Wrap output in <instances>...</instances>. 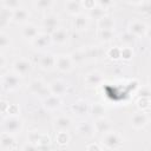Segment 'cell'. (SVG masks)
Instances as JSON below:
<instances>
[{
	"label": "cell",
	"instance_id": "6da1fadb",
	"mask_svg": "<svg viewBox=\"0 0 151 151\" xmlns=\"http://www.w3.org/2000/svg\"><path fill=\"white\" fill-rule=\"evenodd\" d=\"M22 126H24L22 119L19 118L18 116H8L2 122V130L11 134L20 133L22 130Z\"/></svg>",
	"mask_w": 151,
	"mask_h": 151
},
{
	"label": "cell",
	"instance_id": "7a4b0ae2",
	"mask_svg": "<svg viewBox=\"0 0 151 151\" xmlns=\"http://www.w3.org/2000/svg\"><path fill=\"white\" fill-rule=\"evenodd\" d=\"M27 90H28L31 93H33V94L40 97L41 99H45V98H47L50 94H52L51 88H50V85L47 86L41 79H33V80L29 83Z\"/></svg>",
	"mask_w": 151,
	"mask_h": 151
},
{
	"label": "cell",
	"instance_id": "3957f363",
	"mask_svg": "<svg viewBox=\"0 0 151 151\" xmlns=\"http://www.w3.org/2000/svg\"><path fill=\"white\" fill-rule=\"evenodd\" d=\"M123 137L120 136V133H118L117 131H109L106 133L103 134L101 138V143L106 149H119L123 145Z\"/></svg>",
	"mask_w": 151,
	"mask_h": 151
},
{
	"label": "cell",
	"instance_id": "277c9868",
	"mask_svg": "<svg viewBox=\"0 0 151 151\" xmlns=\"http://www.w3.org/2000/svg\"><path fill=\"white\" fill-rule=\"evenodd\" d=\"M1 84H2V88L5 91H9L11 92V91L18 90L21 86V80H20V77L17 73L8 72V73L2 76Z\"/></svg>",
	"mask_w": 151,
	"mask_h": 151
},
{
	"label": "cell",
	"instance_id": "5b68a950",
	"mask_svg": "<svg viewBox=\"0 0 151 151\" xmlns=\"http://www.w3.org/2000/svg\"><path fill=\"white\" fill-rule=\"evenodd\" d=\"M74 64L70 57V54H59L55 55V67L59 72L63 73H67L70 71H72Z\"/></svg>",
	"mask_w": 151,
	"mask_h": 151
},
{
	"label": "cell",
	"instance_id": "8992f818",
	"mask_svg": "<svg viewBox=\"0 0 151 151\" xmlns=\"http://www.w3.org/2000/svg\"><path fill=\"white\" fill-rule=\"evenodd\" d=\"M31 67H32L31 63L26 58H18L12 65L13 72L17 73L19 77H25L26 74H28L31 71Z\"/></svg>",
	"mask_w": 151,
	"mask_h": 151
},
{
	"label": "cell",
	"instance_id": "52a82bcc",
	"mask_svg": "<svg viewBox=\"0 0 151 151\" xmlns=\"http://www.w3.org/2000/svg\"><path fill=\"white\" fill-rule=\"evenodd\" d=\"M58 25H59V17L54 13H48L47 15H45L41 22L44 32L50 33V34H52L58 28Z\"/></svg>",
	"mask_w": 151,
	"mask_h": 151
},
{
	"label": "cell",
	"instance_id": "ba28073f",
	"mask_svg": "<svg viewBox=\"0 0 151 151\" xmlns=\"http://www.w3.org/2000/svg\"><path fill=\"white\" fill-rule=\"evenodd\" d=\"M146 31H147L146 24L144 21H142V20L136 19V20L130 22L127 32H130L134 38H140V37H144L146 34Z\"/></svg>",
	"mask_w": 151,
	"mask_h": 151
},
{
	"label": "cell",
	"instance_id": "9c48e42d",
	"mask_svg": "<svg viewBox=\"0 0 151 151\" xmlns=\"http://www.w3.org/2000/svg\"><path fill=\"white\" fill-rule=\"evenodd\" d=\"M130 123H131V125H132L134 129H137V130L143 129V127L146 126L147 123H149V116H147L144 111H142V110H140V111H137V112H134V113L131 116Z\"/></svg>",
	"mask_w": 151,
	"mask_h": 151
},
{
	"label": "cell",
	"instance_id": "30bf717a",
	"mask_svg": "<svg viewBox=\"0 0 151 151\" xmlns=\"http://www.w3.org/2000/svg\"><path fill=\"white\" fill-rule=\"evenodd\" d=\"M15 134H11L8 132L2 131L1 138H0V147L2 151H9V150H15L17 149V143H15Z\"/></svg>",
	"mask_w": 151,
	"mask_h": 151
},
{
	"label": "cell",
	"instance_id": "8fae6325",
	"mask_svg": "<svg viewBox=\"0 0 151 151\" xmlns=\"http://www.w3.org/2000/svg\"><path fill=\"white\" fill-rule=\"evenodd\" d=\"M94 129H96V133H99V134H104L111 130H113V126H112V123L110 119H107L106 117H100V118H96L94 123Z\"/></svg>",
	"mask_w": 151,
	"mask_h": 151
},
{
	"label": "cell",
	"instance_id": "7c38bea8",
	"mask_svg": "<svg viewBox=\"0 0 151 151\" xmlns=\"http://www.w3.org/2000/svg\"><path fill=\"white\" fill-rule=\"evenodd\" d=\"M39 29H38V26H35L34 24H31V22H27L22 26L21 28V37L25 39V40H28V41H33L38 34H39Z\"/></svg>",
	"mask_w": 151,
	"mask_h": 151
},
{
	"label": "cell",
	"instance_id": "4fadbf2b",
	"mask_svg": "<svg viewBox=\"0 0 151 151\" xmlns=\"http://www.w3.org/2000/svg\"><path fill=\"white\" fill-rule=\"evenodd\" d=\"M103 80H104V77L99 71H91L90 73L86 74L84 79V84L87 87H97L103 83Z\"/></svg>",
	"mask_w": 151,
	"mask_h": 151
},
{
	"label": "cell",
	"instance_id": "5bb4252c",
	"mask_svg": "<svg viewBox=\"0 0 151 151\" xmlns=\"http://www.w3.org/2000/svg\"><path fill=\"white\" fill-rule=\"evenodd\" d=\"M88 24H90L88 15L83 14V13L76 15L74 19H73V21H72V26H73V28L77 32H84V31H86L87 27H88Z\"/></svg>",
	"mask_w": 151,
	"mask_h": 151
},
{
	"label": "cell",
	"instance_id": "9a60e30c",
	"mask_svg": "<svg viewBox=\"0 0 151 151\" xmlns=\"http://www.w3.org/2000/svg\"><path fill=\"white\" fill-rule=\"evenodd\" d=\"M31 14L27 9L20 7L15 11H13V17H12V22L17 24V25H25L27 24L28 19H29Z\"/></svg>",
	"mask_w": 151,
	"mask_h": 151
},
{
	"label": "cell",
	"instance_id": "2e32d148",
	"mask_svg": "<svg viewBox=\"0 0 151 151\" xmlns=\"http://www.w3.org/2000/svg\"><path fill=\"white\" fill-rule=\"evenodd\" d=\"M52 42V38H51V34L50 33H46V32H42V33H39L38 37L32 41V45L35 47V48H39V50H42V48H46L51 45Z\"/></svg>",
	"mask_w": 151,
	"mask_h": 151
},
{
	"label": "cell",
	"instance_id": "e0dca14e",
	"mask_svg": "<svg viewBox=\"0 0 151 151\" xmlns=\"http://www.w3.org/2000/svg\"><path fill=\"white\" fill-rule=\"evenodd\" d=\"M68 32L63 28V27H58L52 34H51V38H52V42L53 44H57V45H65L68 40Z\"/></svg>",
	"mask_w": 151,
	"mask_h": 151
},
{
	"label": "cell",
	"instance_id": "ac0fdd59",
	"mask_svg": "<svg viewBox=\"0 0 151 151\" xmlns=\"http://www.w3.org/2000/svg\"><path fill=\"white\" fill-rule=\"evenodd\" d=\"M53 126L57 131H67L72 126V119L68 116H58L53 122Z\"/></svg>",
	"mask_w": 151,
	"mask_h": 151
},
{
	"label": "cell",
	"instance_id": "d6986e66",
	"mask_svg": "<svg viewBox=\"0 0 151 151\" xmlns=\"http://www.w3.org/2000/svg\"><path fill=\"white\" fill-rule=\"evenodd\" d=\"M44 101V107L48 111H55L57 109H59L61 106V99L60 96H55V94H50L47 98L42 99Z\"/></svg>",
	"mask_w": 151,
	"mask_h": 151
},
{
	"label": "cell",
	"instance_id": "ffe728a7",
	"mask_svg": "<svg viewBox=\"0 0 151 151\" xmlns=\"http://www.w3.org/2000/svg\"><path fill=\"white\" fill-rule=\"evenodd\" d=\"M77 131L83 137H92L96 133V129L93 123L90 122H80L77 126Z\"/></svg>",
	"mask_w": 151,
	"mask_h": 151
},
{
	"label": "cell",
	"instance_id": "44dd1931",
	"mask_svg": "<svg viewBox=\"0 0 151 151\" xmlns=\"http://www.w3.org/2000/svg\"><path fill=\"white\" fill-rule=\"evenodd\" d=\"M39 67L42 71H50L55 67V55L53 54H44L39 59Z\"/></svg>",
	"mask_w": 151,
	"mask_h": 151
},
{
	"label": "cell",
	"instance_id": "7402d4cb",
	"mask_svg": "<svg viewBox=\"0 0 151 151\" xmlns=\"http://www.w3.org/2000/svg\"><path fill=\"white\" fill-rule=\"evenodd\" d=\"M70 57H71L74 66H80V65H83L87 60V55H86L85 48H78V50L73 51L70 54Z\"/></svg>",
	"mask_w": 151,
	"mask_h": 151
},
{
	"label": "cell",
	"instance_id": "603a6c76",
	"mask_svg": "<svg viewBox=\"0 0 151 151\" xmlns=\"http://www.w3.org/2000/svg\"><path fill=\"white\" fill-rule=\"evenodd\" d=\"M50 88H51L52 94L63 96L67 91V84L64 80H54L53 83L50 84Z\"/></svg>",
	"mask_w": 151,
	"mask_h": 151
},
{
	"label": "cell",
	"instance_id": "cb8c5ba5",
	"mask_svg": "<svg viewBox=\"0 0 151 151\" xmlns=\"http://www.w3.org/2000/svg\"><path fill=\"white\" fill-rule=\"evenodd\" d=\"M80 9H81V4L76 0H67L65 2V11L73 17L80 14Z\"/></svg>",
	"mask_w": 151,
	"mask_h": 151
},
{
	"label": "cell",
	"instance_id": "d4e9b609",
	"mask_svg": "<svg viewBox=\"0 0 151 151\" xmlns=\"http://www.w3.org/2000/svg\"><path fill=\"white\" fill-rule=\"evenodd\" d=\"M97 26L98 28H107V29H113L114 28V19L107 14L101 17L100 19L97 20Z\"/></svg>",
	"mask_w": 151,
	"mask_h": 151
},
{
	"label": "cell",
	"instance_id": "484cf974",
	"mask_svg": "<svg viewBox=\"0 0 151 151\" xmlns=\"http://www.w3.org/2000/svg\"><path fill=\"white\" fill-rule=\"evenodd\" d=\"M97 37L101 41L109 42V41H112L114 39V31L113 29H107V28H98Z\"/></svg>",
	"mask_w": 151,
	"mask_h": 151
},
{
	"label": "cell",
	"instance_id": "4316f807",
	"mask_svg": "<svg viewBox=\"0 0 151 151\" xmlns=\"http://www.w3.org/2000/svg\"><path fill=\"white\" fill-rule=\"evenodd\" d=\"M90 113L94 117V118H100V117H105L106 113V109L104 107L103 104L100 103H93L90 105Z\"/></svg>",
	"mask_w": 151,
	"mask_h": 151
},
{
	"label": "cell",
	"instance_id": "83f0119b",
	"mask_svg": "<svg viewBox=\"0 0 151 151\" xmlns=\"http://www.w3.org/2000/svg\"><path fill=\"white\" fill-rule=\"evenodd\" d=\"M72 110H73L74 113H77V114H79V116H84V114H86L87 112H90V105H87L86 101L79 100V101H77V103L73 104Z\"/></svg>",
	"mask_w": 151,
	"mask_h": 151
},
{
	"label": "cell",
	"instance_id": "f1b7e54d",
	"mask_svg": "<svg viewBox=\"0 0 151 151\" xmlns=\"http://www.w3.org/2000/svg\"><path fill=\"white\" fill-rule=\"evenodd\" d=\"M12 17H13V11L1 7V27L4 28L8 22L12 21Z\"/></svg>",
	"mask_w": 151,
	"mask_h": 151
},
{
	"label": "cell",
	"instance_id": "f546056e",
	"mask_svg": "<svg viewBox=\"0 0 151 151\" xmlns=\"http://www.w3.org/2000/svg\"><path fill=\"white\" fill-rule=\"evenodd\" d=\"M105 14H106V13H105V9H104V8H101V7H100V6H98V5L87 12L88 18H91V19H96V20L100 19V18H101V17H104Z\"/></svg>",
	"mask_w": 151,
	"mask_h": 151
},
{
	"label": "cell",
	"instance_id": "4dcf8cb0",
	"mask_svg": "<svg viewBox=\"0 0 151 151\" xmlns=\"http://www.w3.org/2000/svg\"><path fill=\"white\" fill-rule=\"evenodd\" d=\"M53 6V0H34V7L39 11H48Z\"/></svg>",
	"mask_w": 151,
	"mask_h": 151
},
{
	"label": "cell",
	"instance_id": "1f68e13d",
	"mask_svg": "<svg viewBox=\"0 0 151 151\" xmlns=\"http://www.w3.org/2000/svg\"><path fill=\"white\" fill-rule=\"evenodd\" d=\"M21 0H1V6L12 11H15L21 7Z\"/></svg>",
	"mask_w": 151,
	"mask_h": 151
},
{
	"label": "cell",
	"instance_id": "d6a6232c",
	"mask_svg": "<svg viewBox=\"0 0 151 151\" xmlns=\"http://www.w3.org/2000/svg\"><path fill=\"white\" fill-rule=\"evenodd\" d=\"M70 140V136L67 133V131H58L57 136H55V142L60 145H64V144H67Z\"/></svg>",
	"mask_w": 151,
	"mask_h": 151
},
{
	"label": "cell",
	"instance_id": "836d02e7",
	"mask_svg": "<svg viewBox=\"0 0 151 151\" xmlns=\"http://www.w3.org/2000/svg\"><path fill=\"white\" fill-rule=\"evenodd\" d=\"M11 46V40H9V37L2 31L1 34H0V47L2 51H5L6 48H8Z\"/></svg>",
	"mask_w": 151,
	"mask_h": 151
},
{
	"label": "cell",
	"instance_id": "e575fe53",
	"mask_svg": "<svg viewBox=\"0 0 151 151\" xmlns=\"http://www.w3.org/2000/svg\"><path fill=\"white\" fill-rule=\"evenodd\" d=\"M137 103H138V107L142 111H145L146 109L150 107V98L149 97H140Z\"/></svg>",
	"mask_w": 151,
	"mask_h": 151
},
{
	"label": "cell",
	"instance_id": "d590c367",
	"mask_svg": "<svg viewBox=\"0 0 151 151\" xmlns=\"http://www.w3.org/2000/svg\"><path fill=\"white\" fill-rule=\"evenodd\" d=\"M132 48L130 46H124L122 50H120V57L125 60H129L131 57H132Z\"/></svg>",
	"mask_w": 151,
	"mask_h": 151
},
{
	"label": "cell",
	"instance_id": "8d00e7d4",
	"mask_svg": "<svg viewBox=\"0 0 151 151\" xmlns=\"http://www.w3.org/2000/svg\"><path fill=\"white\" fill-rule=\"evenodd\" d=\"M86 51V55H87V59H91V58H97L99 57V50L98 47H88V48H85Z\"/></svg>",
	"mask_w": 151,
	"mask_h": 151
},
{
	"label": "cell",
	"instance_id": "74e56055",
	"mask_svg": "<svg viewBox=\"0 0 151 151\" xmlns=\"http://www.w3.org/2000/svg\"><path fill=\"white\" fill-rule=\"evenodd\" d=\"M97 4H98V6H100L101 8H104V9H109L110 7L113 6L114 0H97Z\"/></svg>",
	"mask_w": 151,
	"mask_h": 151
},
{
	"label": "cell",
	"instance_id": "f35d334b",
	"mask_svg": "<svg viewBox=\"0 0 151 151\" xmlns=\"http://www.w3.org/2000/svg\"><path fill=\"white\" fill-rule=\"evenodd\" d=\"M81 5L85 7V9L90 11V9H92L93 7H96L98 4H97V0H83V1H81Z\"/></svg>",
	"mask_w": 151,
	"mask_h": 151
},
{
	"label": "cell",
	"instance_id": "ab89813d",
	"mask_svg": "<svg viewBox=\"0 0 151 151\" xmlns=\"http://www.w3.org/2000/svg\"><path fill=\"white\" fill-rule=\"evenodd\" d=\"M133 39H134V37H133L130 32H127L124 37H122V41H124V44H125L126 46H130V45L133 42Z\"/></svg>",
	"mask_w": 151,
	"mask_h": 151
},
{
	"label": "cell",
	"instance_id": "60d3db41",
	"mask_svg": "<svg viewBox=\"0 0 151 151\" xmlns=\"http://www.w3.org/2000/svg\"><path fill=\"white\" fill-rule=\"evenodd\" d=\"M140 97H150V91H149V87L146 86V87H143L142 90H140Z\"/></svg>",
	"mask_w": 151,
	"mask_h": 151
},
{
	"label": "cell",
	"instance_id": "b9f144b4",
	"mask_svg": "<svg viewBox=\"0 0 151 151\" xmlns=\"http://www.w3.org/2000/svg\"><path fill=\"white\" fill-rule=\"evenodd\" d=\"M86 149H87V150H91V149H97V150H101V147H100V146H98V145H94V144L87 145V146H86Z\"/></svg>",
	"mask_w": 151,
	"mask_h": 151
},
{
	"label": "cell",
	"instance_id": "7bdbcfd3",
	"mask_svg": "<svg viewBox=\"0 0 151 151\" xmlns=\"http://www.w3.org/2000/svg\"><path fill=\"white\" fill-rule=\"evenodd\" d=\"M130 4H133V5H139V4H142L144 0H127Z\"/></svg>",
	"mask_w": 151,
	"mask_h": 151
},
{
	"label": "cell",
	"instance_id": "ee69618b",
	"mask_svg": "<svg viewBox=\"0 0 151 151\" xmlns=\"http://www.w3.org/2000/svg\"><path fill=\"white\" fill-rule=\"evenodd\" d=\"M145 37H147V38H149V40L151 41V27H147V31H146Z\"/></svg>",
	"mask_w": 151,
	"mask_h": 151
},
{
	"label": "cell",
	"instance_id": "f6af8a7d",
	"mask_svg": "<svg viewBox=\"0 0 151 151\" xmlns=\"http://www.w3.org/2000/svg\"><path fill=\"white\" fill-rule=\"evenodd\" d=\"M76 1H78V2H80V4H81V1H83V0H76Z\"/></svg>",
	"mask_w": 151,
	"mask_h": 151
},
{
	"label": "cell",
	"instance_id": "bcb514c9",
	"mask_svg": "<svg viewBox=\"0 0 151 151\" xmlns=\"http://www.w3.org/2000/svg\"><path fill=\"white\" fill-rule=\"evenodd\" d=\"M150 83H151V78H150Z\"/></svg>",
	"mask_w": 151,
	"mask_h": 151
},
{
	"label": "cell",
	"instance_id": "7dc6e473",
	"mask_svg": "<svg viewBox=\"0 0 151 151\" xmlns=\"http://www.w3.org/2000/svg\"><path fill=\"white\" fill-rule=\"evenodd\" d=\"M65 1H67V0H65Z\"/></svg>",
	"mask_w": 151,
	"mask_h": 151
}]
</instances>
